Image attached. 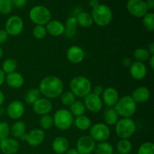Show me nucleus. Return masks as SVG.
Listing matches in <instances>:
<instances>
[{"mask_svg": "<svg viewBox=\"0 0 154 154\" xmlns=\"http://www.w3.org/2000/svg\"><path fill=\"white\" fill-rule=\"evenodd\" d=\"M64 90L63 81L55 75H49L41 81L38 90L41 95L48 99H57L62 95Z\"/></svg>", "mask_w": 154, "mask_h": 154, "instance_id": "obj_1", "label": "nucleus"}, {"mask_svg": "<svg viewBox=\"0 0 154 154\" xmlns=\"http://www.w3.org/2000/svg\"><path fill=\"white\" fill-rule=\"evenodd\" d=\"M70 91L76 97L84 98L91 93V81L84 76H77L72 79L70 82Z\"/></svg>", "mask_w": 154, "mask_h": 154, "instance_id": "obj_2", "label": "nucleus"}, {"mask_svg": "<svg viewBox=\"0 0 154 154\" xmlns=\"http://www.w3.org/2000/svg\"><path fill=\"white\" fill-rule=\"evenodd\" d=\"M91 16L93 23L99 26H106L112 21L113 13L108 5L99 4L97 7L92 9Z\"/></svg>", "mask_w": 154, "mask_h": 154, "instance_id": "obj_3", "label": "nucleus"}, {"mask_svg": "<svg viewBox=\"0 0 154 154\" xmlns=\"http://www.w3.org/2000/svg\"><path fill=\"white\" fill-rule=\"evenodd\" d=\"M119 116L123 118H131L137 111V104L134 102L131 96H123L114 107Z\"/></svg>", "mask_w": 154, "mask_h": 154, "instance_id": "obj_4", "label": "nucleus"}, {"mask_svg": "<svg viewBox=\"0 0 154 154\" xmlns=\"http://www.w3.org/2000/svg\"><path fill=\"white\" fill-rule=\"evenodd\" d=\"M137 126L132 118L119 119L115 124V133L120 139H129L136 132Z\"/></svg>", "mask_w": 154, "mask_h": 154, "instance_id": "obj_5", "label": "nucleus"}, {"mask_svg": "<svg viewBox=\"0 0 154 154\" xmlns=\"http://www.w3.org/2000/svg\"><path fill=\"white\" fill-rule=\"evenodd\" d=\"M30 20L35 25L45 26L51 20V13L49 9L44 5L34 6L29 11Z\"/></svg>", "mask_w": 154, "mask_h": 154, "instance_id": "obj_6", "label": "nucleus"}, {"mask_svg": "<svg viewBox=\"0 0 154 154\" xmlns=\"http://www.w3.org/2000/svg\"><path fill=\"white\" fill-rule=\"evenodd\" d=\"M54 126H55L60 130H67L74 123V117L69 110L60 109L54 114Z\"/></svg>", "mask_w": 154, "mask_h": 154, "instance_id": "obj_7", "label": "nucleus"}, {"mask_svg": "<svg viewBox=\"0 0 154 154\" xmlns=\"http://www.w3.org/2000/svg\"><path fill=\"white\" fill-rule=\"evenodd\" d=\"M111 135L109 126L104 123H97L90 128V136L97 142L106 141Z\"/></svg>", "mask_w": 154, "mask_h": 154, "instance_id": "obj_8", "label": "nucleus"}, {"mask_svg": "<svg viewBox=\"0 0 154 154\" xmlns=\"http://www.w3.org/2000/svg\"><path fill=\"white\" fill-rule=\"evenodd\" d=\"M24 23L22 18L17 15H13L7 20L5 30L11 36H17L23 32Z\"/></svg>", "mask_w": 154, "mask_h": 154, "instance_id": "obj_9", "label": "nucleus"}, {"mask_svg": "<svg viewBox=\"0 0 154 154\" xmlns=\"http://www.w3.org/2000/svg\"><path fill=\"white\" fill-rule=\"evenodd\" d=\"M126 8L132 16L137 18H141L148 12L145 2L143 0H129Z\"/></svg>", "mask_w": 154, "mask_h": 154, "instance_id": "obj_10", "label": "nucleus"}, {"mask_svg": "<svg viewBox=\"0 0 154 154\" xmlns=\"http://www.w3.org/2000/svg\"><path fill=\"white\" fill-rule=\"evenodd\" d=\"M96 144V141L90 135H82L77 141L76 150L79 154H91L94 152Z\"/></svg>", "mask_w": 154, "mask_h": 154, "instance_id": "obj_11", "label": "nucleus"}, {"mask_svg": "<svg viewBox=\"0 0 154 154\" xmlns=\"http://www.w3.org/2000/svg\"><path fill=\"white\" fill-rule=\"evenodd\" d=\"M84 104L86 110H88L92 113L99 112L102 109L104 105L101 96H97L92 92L84 97Z\"/></svg>", "mask_w": 154, "mask_h": 154, "instance_id": "obj_12", "label": "nucleus"}, {"mask_svg": "<svg viewBox=\"0 0 154 154\" xmlns=\"http://www.w3.org/2000/svg\"><path fill=\"white\" fill-rule=\"evenodd\" d=\"M6 112L9 118L11 120H19L25 113V105L21 101L14 100L8 105Z\"/></svg>", "mask_w": 154, "mask_h": 154, "instance_id": "obj_13", "label": "nucleus"}, {"mask_svg": "<svg viewBox=\"0 0 154 154\" xmlns=\"http://www.w3.org/2000/svg\"><path fill=\"white\" fill-rule=\"evenodd\" d=\"M32 110L37 115H46L49 114L53 110V104L50 99L40 97L32 105Z\"/></svg>", "mask_w": 154, "mask_h": 154, "instance_id": "obj_14", "label": "nucleus"}, {"mask_svg": "<svg viewBox=\"0 0 154 154\" xmlns=\"http://www.w3.org/2000/svg\"><path fill=\"white\" fill-rule=\"evenodd\" d=\"M120 99L119 93L114 87H107L104 89L102 94V100L108 108H114Z\"/></svg>", "mask_w": 154, "mask_h": 154, "instance_id": "obj_15", "label": "nucleus"}, {"mask_svg": "<svg viewBox=\"0 0 154 154\" xmlns=\"http://www.w3.org/2000/svg\"><path fill=\"white\" fill-rule=\"evenodd\" d=\"M66 57L72 64H78L85 58V52L81 47L78 45H72L68 48Z\"/></svg>", "mask_w": 154, "mask_h": 154, "instance_id": "obj_16", "label": "nucleus"}, {"mask_svg": "<svg viewBox=\"0 0 154 154\" xmlns=\"http://www.w3.org/2000/svg\"><path fill=\"white\" fill-rule=\"evenodd\" d=\"M129 73L132 78L136 81H141L147 73V66L144 63L135 61L129 66Z\"/></svg>", "mask_w": 154, "mask_h": 154, "instance_id": "obj_17", "label": "nucleus"}, {"mask_svg": "<svg viewBox=\"0 0 154 154\" xmlns=\"http://www.w3.org/2000/svg\"><path fill=\"white\" fill-rule=\"evenodd\" d=\"M45 132L42 129H35L27 133L26 142L31 147H38L44 142Z\"/></svg>", "mask_w": 154, "mask_h": 154, "instance_id": "obj_18", "label": "nucleus"}, {"mask_svg": "<svg viewBox=\"0 0 154 154\" xmlns=\"http://www.w3.org/2000/svg\"><path fill=\"white\" fill-rule=\"evenodd\" d=\"M20 149V144L15 138H7L0 141V150L4 154H15Z\"/></svg>", "mask_w": 154, "mask_h": 154, "instance_id": "obj_19", "label": "nucleus"}, {"mask_svg": "<svg viewBox=\"0 0 154 154\" xmlns=\"http://www.w3.org/2000/svg\"><path fill=\"white\" fill-rule=\"evenodd\" d=\"M131 97L136 104L145 103L150 99V91L147 87L141 86L133 90Z\"/></svg>", "mask_w": 154, "mask_h": 154, "instance_id": "obj_20", "label": "nucleus"}, {"mask_svg": "<svg viewBox=\"0 0 154 154\" xmlns=\"http://www.w3.org/2000/svg\"><path fill=\"white\" fill-rule=\"evenodd\" d=\"M47 33L53 37H60L63 35L65 32V26L60 21L57 20H50L45 26Z\"/></svg>", "mask_w": 154, "mask_h": 154, "instance_id": "obj_21", "label": "nucleus"}, {"mask_svg": "<svg viewBox=\"0 0 154 154\" xmlns=\"http://www.w3.org/2000/svg\"><path fill=\"white\" fill-rule=\"evenodd\" d=\"M5 82L8 86L14 89H19L23 86L25 80L23 76L17 72L8 74L5 77Z\"/></svg>", "mask_w": 154, "mask_h": 154, "instance_id": "obj_22", "label": "nucleus"}, {"mask_svg": "<svg viewBox=\"0 0 154 154\" xmlns=\"http://www.w3.org/2000/svg\"><path fill=\"white\" fill-rule=\"evenodd\" d=\"M69 148V141L66 137L57 136L52 142V149L56 153L63 154Z\"/></svg>", "mask_w": 154, "mask_h": 154, "instance_id": "obj_23", "label": "nucleus"}, {"mask_svg": "<svg viewBox=\"0 0 154 154\" xmlns=\"http://www.w3.org/2000/svg\"><path fill=\"white\" fill-rule=\"evenodd\" d=\"M118 114L114 108H107L104 112V120L107 126H115L119 120Z\"/></svg>", "mask_w": 154, "mask_h": 154, "instance_id": "obj_24", "label": "nucleus"}, {"mask_svg": "<svg viewBox=\"0 0 154 154\" xmlns=\"http://www.w3.org/2000/svg\"><path fill=\"white\" fill-rule=\"evenodd\" d=\"M26 131V126L25 123L21 120L16 121L11 127L10 128V133L11 134L12 136L16 139V138H20L23 135H24Z\"/></svg>", "mask_w": 154, "mask_h": 154, "instance_id": "obj_25", "label": "nucleus"}, {"mask_svg": "<svg viewBox=\"0 0 154 154\" xmlns=\"http://www.w3.org/2000/svg\"><path fill=\"white\" fill-rule=\"evenodd\" d=\"M74 123L78 129L81 131H87L90 129L92 126V121L86 115H81L79 117H77L75 120H74Z\"/></svg>", "mask_w": 154, "mask_h": 154, "instance_id": "obj_26", "label": "nucleus"}, {"mask_svg": "<svg viewBox=\"0 0 154 154\" xmlns=\"http://www.w3.org/2000/svg\"><path fill=\"white\" fill-rule=\"evenodd\" d=\"M76 19L78 25L81 26L84 28H89L94 23L91 14L86 11L80 12L78 16L76 17Z\"/></svg>", "mask_w": 154, "mask_h": 154, "instance_id": "obj_27", "label": "nucleus"}, {"mask_svg": "<svg viewBox=\"0 0 154 154\" xmlns=\"http://www.w3.org/2000/svg\"><path fill=\"white\" fill-rule=\"evenodd\" d=\"M116 148L117 153L129 154L132 150V144L129 139H120L117 142Z\"/></svg>", "mask_w": 154, "mask_h": 154, "instance_id": "obj_28", "label": "nucleus"}, {"mask_svg": "<svg viewBox=\"0 0 154 154\" xmlns=\"http://www.w3.org/2000/svg\"><path fill=\"white\" fill-rule=\"evenodd\" d=\"M69 111L73 115V117H79V116L84 115L86 111L85 105L84 102L81 101L76 100L70 107H69Z\"/></svg>", "mask_w": 154, "mask_h": 154, "instance_id": "obj_29", "label": "nucleus"}, {"mask_svg": "<svg viewBox=\"0 0 154 154\" xmlns=\"http://www.w3.org/2000/svg\"><path fill=\"white\" fill-rule=\"evenodd\" d=\"M94 152L96 154H113L114 147L112 144L107 141L99 142V144H96Z\"/></svg>", "mask_w": 154, "mask_h": 154, "instance_id": "obj_30", "label": "nucleus"}, {"mask_svg": "<svg viewBox=\"0 0 154 154\" xmlns=\"http://www.w3.org/2000/svg\"><path fill=\"white\" fill-rule=\"evenodd\" d=\"M150 53L148 52L147 49L142 48H137L133 52V57L135 60V61L141 62V63H144L146 61H148V60L150 57Z\"/></svg>", "mask_w": 154, "mask_h": 154, "instance_id": "obj_31", "label": "nucleus"}, {"mask_svg": "<svg viewBox=\"0 0 154 154\" xmlns=\"http://www.w3.org/2000/svg\"><path fill=\"white\" fill-rule=\"evenodd\" d=\"M17 69V64L14 59H6L2 63L1 69L5 74L8 75L16 72Z\"/></svg>", "mask_w": 154, "mask_h": 154, "instance_id": "obj_32", "label": "nucleus"}, {"mask_svg": "<svg viewBox=\"0 0 154 154\" xmlns=\"http://www.w3.org/2000/svg\"><path fill=\"white\" fill-rule=\"evenodd\" d=\"M40 95L41 93L38 89L32 88L26 93L24 99L26 103L29 104V105H33L40 98Z\"/></svg>", "mask_w": 154, "mask_h": 154, "instance_id": "obj_33", "label": "nucleus"}, {"mask_svg": "<svg viewBox=\"0 0 154 154\" xmlns=\"http://www.w3.org/2000/svg\"><path fill=\"white\" fill-rule=\"evenodd\" d=\"M143 24L147 31H154V14L153 12H147L143 17Z\"/></svg>", "mask_w": 154, "mask_h": 154, "instance_id": "obj_34", "label": "nucleus"}, {"mask_svg": "<svg viewBox=\"0 0 154 154\" xmlns=\"http://www.w3.org/2000/svg\"><path fill=\"white\" fill-rule=\"evenodd\" d=\"M39 125L42 130H48L54 126V119L50 114L42 116L39 121Z\"/></svg>", "mask_w": 154, "mask_h": 154, "instance_id": "obj_35", "label": "nucleus"}, {"mask_svg": "<svg viewBox=\"0 0 154 154\" xmlns=\"http://www.w3.org/2000/svg\"><path fill=\"white\" fill-rule=\"evenodd\" d=\"M61 97V102L65 106L70 107L74 102L76 101V96L71 91H66L62 93L60 96Z\"/></svg>", "mask_w": 154, "mask_h": 154, "instance_id": "obj_36", "label": "nucleus"}, {"mask_svg": "<svg viewBox=\"0 0 154 154\" xmlns=\"http://www.w3.org/2000/svg\"><path fill=\"white\" fill-rule=\"evenodd\" d=\"M137 154H154L153 143L150 141L143 143L138 148Z\"/></svg>", "mask_w": 154, "mask_h": 154, "instance_id": "obj_37", "label": "nucleus"}, {"mask_svg": "<svg viewBox=\"0 0 154 154\" xmlns=\"http://www.w3.org/2000/svg\"><path fill=\"white\" fill-rule=\"evenodd\" d=\"M12 0H0V13L8 14L11 13L13 9Z\"/></svg>", "mask_w": 154, "mask_h": 154, "instance_id": "obj_38", "label": "nucleus"}, {"mask_svg": "<svg viewBox=\"0 0 154 154\" xmlns=\"http://www.w3.org/2000/svg\"><path fill=\"white\" fill-rule=\"evenodd\" d=\"M47 30L45 26L36 25L32 30V35L36 39H43L47 35Z\"/></svg>", "mask_w": 154, "mask_h": 154, "instance_id": "obj_39", "label": "nucleus"}, {"mask_svg": "<svg viewBox=\"0 0 154 154\" xmlns=\"http://www.w3.org/2000/svg\"><path fill=\"white\" fill-rule=\"evenodd\" d=\"M10 135V126L4 121L0 122V141L8 138Z\"/></svg>", "mask_w": 154, "mask_h": 154, "instance_id": "obj_40", "label": "nucleus"}, {"mask_svg": "<svg viewBox=\"0 0 154 154\" xmlns=\"http://www.w3.org/2000/svg\"><path fill=\"white\" fill-rule=\"evenodd\" d=\"M77 26H78V23H77V19L76 17H70L68 18V20H66V28H77Z\"/></svg>", "mask_w": 154, "mask_h": 154, "instance_id": "obj_41", "label": "nucleus"}, {"mask_svg": "<svg viewBox=\"0 0 154 154\" xmlns=\"http://www.w3.org/2000/svg\"><path fill=\"white\" fill-rule=\"evenodd\" d=\"M13 5L17 8H22L25 7L27 3V0H12Z\"/></svg>", "mask_w": 154, "mask_h": 154, "instance_id": "obj_42", "label": "nucleus"}, {"mask_svg": "<svg viewBox=\"0 0 154 154\" xmlns=\"http://www.w3.org/2000/svg\"><path fill=\"white\" fill-rule=\"evenodd\" d=\"M8 34L5 29H0V45L5 43L8 39Z\"/></svg>", "mask_w": 154, "mask_h": 154, "instance_id": "obj_43", "label": "nucleus"}, {"mask_svg": "<svg viewBox=\"0 0 154 154\" xmlns=\"http://www.w3.org/2000/svg\"><path fill=\"white\" fill-rule=\"evenodd\" d=\"M103 91H104L103 87H102V86H100V85H98V86H96V87H94L93 93H94V94L97 95V96H102Z\"/></svg>", "mask_w": 154, "mask_h": 154, "instance_id": "obj_44", "label": "nucleus"}, {"mask_svg": "<svg viewBox=\"0 0 154 154\" xmlns=\"http://www.w3.org/2000/svg\"><path fill=\"white\" fill-rule=\"evenodd\" d=\"M145 3L148 10H153L154 8V0H146Z\"/></svg>", "mask_w": 154, "mask_h": 154, "instance_id": "obj_45", "label": "nucleus"}, {"mask_svg": "<svg viewBox=\"0 0 154 154\" xmlns=\"http://www.w3.org/2000/svg\"><path fill=\"white\" fill-rule=\"evenodd\" d=\"M5 74L4 72L0 69V87H1V86L4 84L5 81Z\"/></svg>", "mask_w": 154, "mask_h": 154, "instance_id": "obj_46", "label": "nucleus"}, {"mask_svg": "<svg viewBox=\"0 0 154 154\" xmlns=\"http://www.w3.org/2000/svg\"><path fill=\"white\" fill-rule=\"evenodd\" d=\"M89 5H90V6L92 8H94L97 7L99 5V2L98 0H90L89 1Z\"/></svg>", "mask_w": 154, "mask_h": 154, "instance_id": "obj_47", "label": "nucleus"}, {"mask_svg": "<svg viewBox=\"0 0 154 154\" xmlns=\"http://www.w3.org/2000/svg\"><path fill=\"white\" fill-rule=\"evenodd\" d=\"M123 64L125 66H130L132 64V61H131V59L129 57H126V58L123 59Z\"/></svg>", "mask_w": 154, "mask_h": 154, "instance_id": "obj_48", "label": "nucleus"}, {"mask_svg": "<svg viewBox=\"0 0 154 154\" xmlns=\"http://www.w3.org/2000/svg\"><path fill=\"white\" fill-rule=\"evenodd\" d=\"M148 52L150 53V55H154V43L151 42L148 45V49H147Z\"/></svg>", "mask_w": 154, "mask_h": 154, "instance_id": "obj_49", "label": "nucleus"}, {"mask_svg": "<svg viewBox=\"0 0 154 154\" xmlns=\"http://www.w3.org/2000/svg\"><path fill=\"white\" fill-rule=\"evenodd\" d=\"M148 63L150 69H151L152 70H154V55L150 56V59L148 60Z\"/></svg>", "mask_w": 154, "mask_h": 154, "instance_id": "obj_50", "label": "nucleus"}, {"mask_svg": "<svg viewBox=\"0 0 154 154\" xmlns=\"http://www.w3.org/2000/svg\"><path fill=\"white\" fill-rule=\"evenodd\" d=\"M66 154H79L76 148H69V150L66 152Z\"/></svg>", "mask_w": 154, "mask_h": 154, "instance_id": "obj_51", "label": "nucleus"}, {"mask_svg": "<svg viewBox=\"0 0 154 154\" xmlns=\"http://www.w3.org/2000/svg\"><path fill=\"white\" fill-rule=\"evenodd\" d=\"M5 99V98L4 93H3L2 90H0V106H1L3 103H4Z\"/></svg>", "mask_w": 154, "mask_h": 154, "instance_id": "obj_52", "label": "nucleus"}, {"mask_svg": "<svg viewBox=\"0 0 154 154\" xmlns=\"http://www.w3.org/2000/svg\"><path fill=\"white\" fill-rule=\"evenodd\" d=\"M20 139L23 140V141H26V139H27V133H25L24 135H23L22 136L20 137Z\"/></svg>", "mask_w": 154, "mask_h": 154, "instance_id": "obj_53", "label": "nucleus"}, {"mask_svg": "<svg viewBox=\"0 0 154 154\" xmlns=\"http://www.w3.org/2000/svg\"><path fill=\"white\" fill-rule=\"evenodd\" d=\"M3 55H4V51H3V49L1 48V46H0V60L2 58Z\"/></svg>", "mask_w": 154, "mask_h": 154, "instance_id": "obj_54", "label": "nucleus"}, {"mask_svg": "<svg viewBox=\"0 0 154 154\" xmlns=\"http://www.w3.org/2000/svg\"><path fill=\"white\" fill-rule=\"evenodd\" d=\"M113 154H119V153H114Z\"/></svg>", "mask_w": 154, "mask_h": 154, "instance_id": "obj_55", "label": "nucleus"}, {"mask_svg": "<svg viewBox=\"0 0 154 154\" xmlns=\"http://www.w3.org/2000/svg\"><path fill=\"white\" fill-rule=\"evenodd\" d=\"M0 153H1V150H0Z\"/></svg>", "mask_w": 154, "mask_h": 154, "instance_id": "obj_56", "label": "nucleus"}]
</instances>
